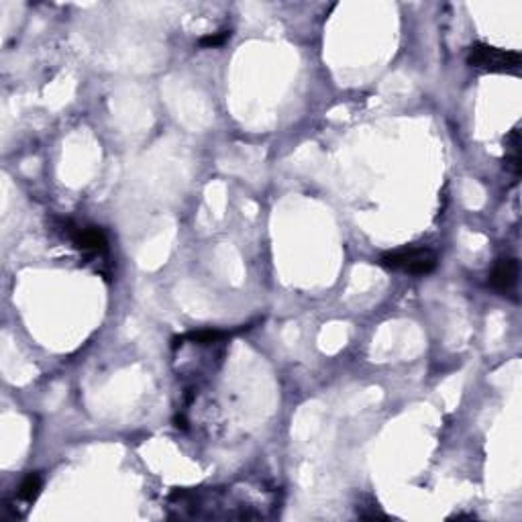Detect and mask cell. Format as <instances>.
Returning <instances> with one entry per match:
<instances>
[{
    "label": "cell",
    "mask_w": 522,
    "mask_h": 522,
    "mask_svg": "<svg viewBox=\"0 0 522 522\" xmlns=\"http://www.w3.org/2000/svg\"><path fill=\"white\" fill-rule=\"evenodd\" d=\"M229 37H231L229 31H222V33H217V35H206V37H202L198 41V45H202V47H219Z\"/></svg>",
    "instance_id": "obj_8"
},
{
    "label": "cell",
    "mask_w": 522,
    "mask_h": 522,
    "mask_svg": "<svg viewBox=\"0 0 522 522\" xmlns=\"http://www.w3.org/2000/svg\"><path fill=\"white\" fill-rule=\"evenodd\" d=\"M516 279H519V261L514 257L498 259L490 274V286L498 292H508L516 286Z\"/></svg>",
    "instance_id": "obj_3"
},
{
    "label": "cell",
    "mask_w": 522,
    "mask_h": 522,
    "mask_svg": "<svg viewBox=\"0 0 522 522\" xmlns=\"http://www.w3.org/2000/svg\"><path fill=\"white\" fill-rule=\"evenodd\" d=\"M74 245L80 251H90V253H100L107 251V235L98 227H84L74 233Z\"/></svg>",
    "instance_id": "obj_4"
},
{
    "label": "cell",
    "mask_w": 522,
    "mask_h": 522,
    "mask_svg": "<svg viewBox=\"0 0 522 522\" xmlns=\"http://www.w3.org/2000/svg\"><path fill=\"white\" fill-rule=\"evenodd\" d=\"M41 492V475L39 473H29L27 477L19 486V498L25 502H33Z\"/></svg>",
    "instance_id": "obj_5"
},
{
    "label": "cell",
    "mask_w": 522,
    "mask_h": 522,
    "mask_svg": "<svg viewBox=\"0 0 522 522\" xmlns=\"http://www.w3.org/2000/svg\"><path fill=\"white\" fill-rule=\"evenodd\" d=\"M380 263L387 270H400L406 274L424 275L431 274L437 268V253L424 247L400 249V251H392V253L382 255Z\"/></svg>",
    "instance_id": "obj_1"
},
{
    "label": "cell",
    "mask_w": 522,
    "mask_h": 522,
    "mask_svg": "<svg viewBox=\"0 0 522 522\" xmlns=\"http://www.w3.org/2000/svg\"><path fill=\"white\" fill-rule=\"evenodd\" d=\"M506 171H510L514 178L521 176V149H510L506 153V162H504Z\"/></svg>",
    "instance_id": "obj_7"
},
{
    "label": "cell",
    "mask_w": 522,
    "mask_h": 522,
    "mask_svg": "<svg viewBox=\"0 0 522 522\" xmlns=\"http://www.w3.org/2000/svg\"><path fill=\"white\" fill-rule=\"evenodd\" d=\"M471 68L488 72H516L521 68V55L516 52H504L486 43H473L468 55Z\"/></svg>",
    "instance_id": "obj_2"
},
{
    "label": "cell",
    "mask_w": 522,
    "mask_h": 522,
    "mask_svg": "<svg viewBox=\"0 0 522 522\" xmlns=\"http://www.w3.org/2000/svg\"><path fill=\"white\" fill-rule=\"evenodd\" d=\"M227 332L222 330H198V332H190L186 335V339H190L192 343H198V345H210L215 341H220Z\"/></svg>",
    "instance_id": "obj_6"
}]
</instances>
